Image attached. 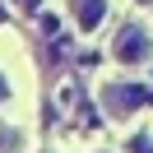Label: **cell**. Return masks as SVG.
<instances>
[{
	"mask_svg": "<svg viewBox=\"0 0 153 153\" xmlns=\"http://www.w3.org/2000/svg\"><path fill=\"white\" fill-rule=\"evenodd\" d=\"M116 60L121 65H139V60H149V51H153V42H149V33L139 28V23H125L121 33H116Z\"/></svg>",
	"mask_w": 153,
	"mask_h": 153,
	"instance_id": "6da1fadb",
	"label": "cell"
},
{
	"mask_svg": "<svg viewBox=\"0 0 153 153\" xmlns=\"http://www.w3.org/2000/svg\"><path fill=\"white\" fill-rule=\"evenodd\" d=\"M144 102H149V93L134 88V84H107L102 88V107L111 116H125V111H134V107H144Z\"/></svg>",
	"mask_w": 153,
	"mask_h": 153,
	"instance_id": "7a4b0ae2",
	"label": "cell"
},
{
	"mask_svg": "<svg viewBox=\"0 0 153 153\" xmlns=\"http://www.w3.org/2000/svg\"><path fill=\"white\" fill-rule=\"evenodd\" d=\"M102 14H107L102 0H74V19H79V28H84V33H93L97 23H102Z\"/></svg>",
	"mask_w": 153,
	"mask_h": 153,
	"instance_id": "3957f363",
	"label": "cell"
},
{
	"mask_svg": "<svg viewBox=\"0 0 153 153\" xmlns=\"http://www.w3.org/2000/svg\"><path fill=\"white\" fill-rule=\"evenodd\" d=\"M5 97H10V84H5V79H0V102H5Z\"/></svg>",
	"mask_w": 153,
	"mask_h": 153,
	"instance_id": "277c9868",
	"label": "cell"
}]
</instances>
